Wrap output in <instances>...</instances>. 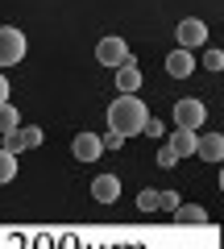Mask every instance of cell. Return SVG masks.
Instances as JSON below:
<instances>
[{
  "label": "cell",
  "instance_id": "obj_8",
  "mask_svg": "<svg viewBox=\"0 0 224 249\" xmlns=\"http://www.w3.org/2000/svg\"><path fill=\"white\" fill-rule=\"evenodd\" d=\"M195 154L216 166V162L224 158V137H220V133H199V137H195Z\"/></svg>",
  "mask_w": 224,
  "mask_h": 249
},
{
  "label": "cell",
  "instance_id": "obj_12",
  "mask_svg": "<svg viewBox=\"0 0 224 249\" xmlns=\"http://www.w3.org/2000/svg\"><path fill=\"white\" fill-rule=\"evenodd\" d=\"M174 220H179V224H207V212L195 208V204H179V208H174Z\"/></svg>",
  "mask_w": 224,
  "mask_h": 249
},
{
  "label": "cell",
  "instance_id": "obj_11",
  "mask_svg": "<svg viewBox=\"0 0 224 249\" xmlns=\"http://www.w3.org/2000/svg\"><path fill=\"white\" fill-rule=\"evenodd\" d=\"M166 137H171V142H166V145H171V150L174 154H179V158H187V154H195V129H179V124H174V133H166Z\"/></svg>",
  "mask_w": 224,
  "mask_h": 249
},
{
  "label": "cell",
  "instance_id": "obj_16",
  "mask_svg": "<svg viewBox=\"0 0 224 249\" xmlns=\"http://www.w3.org/2000/svg\"><path fill=\"white\" fill-rule=\"evenodd\" d=\"M137 208H141V212H158V191L141 187V196H137Z\"/></svg>",
  "mask_w": 224,
  "mask_h": 249
},
{
  "label": "cell",
  "instance_id": "obj_14",
  "mask_svg": "<svg viewBox=\"0 0 224 249\" xmlns=\"http://www.w3.org/2000/svg\"><path fill=\"white\" fill-rule=\"evenodd\" d=\"M13 175H17V154L0 145V183H13Z\"/></svg>",
  "mask_w": 224,
  "mask_h": 249
},
{
  "label": "cell",
  "instance_id": "obj_6",
  "mask_svg": "<svg viewBox=\"0 0 224 249\" xmlns=\"http://www.w3.org/2000/svg\"><path fill=\"white\" fill-rule=\"evenodd\" d=\"M137 88H141V67H137L133 54H129V58L117 67V91H121V96H129V91H137Z\"/></svg>",
  "mask_w": 224,
  "mask_h": 249
},
{
  "label": "cell",
  "instance_id": "obj_7",
  "mask_svg": "<svg viewBox=\"0 0 224 249\" xmlns=\"http://www.w3.org/2000/svg\"><path fill=\"white\" fill-rule=\"evenodd\" d=\"M91 196H96L100 204H117L121 199V178L117 175H96L91 178Z\"/></svg>",
  "mask_w": 224,
  "mask_h": 249
},
{
  "label": "cell",
  "instance_id": "obj_1",
  "mask_svg": "<svg viewBox=\"0 0 224 249\" xmlns=\"http://www.w3.org/2000/svg\"><path fill=\"white\" fill-rule=\"evenodd\" d=\"M145 116H150L145 112V100H137L133 91H129V96H121V100L108 104V129L121 133V137H133V133H141Z\"/></svg>",
  "mask_w": 224,
  "mask_h": 249
},
{
  "label": "cell",
  "instance_id": "obj_2",
  "mask_svg": "<svg viewBox=\"0 0 224 249\" xmlns=\"http://www.w3.org/2000/svg\"><path fill=\"white\" fill-rule=\"evenodd\" d=\"M25 50H29V42L17 25H0V67H17L25 58Z\"/></svg>",
  "mask_w": 224,
  "mask_h": 249
},
{
  "label": "cell",
  "instance_id": "obj_3",
  "mask_svg": "<svg viewBox=\"0 0 224 249\" xmlns=\"http://www.w3.org/2000/svg\"><path fill=\"white\" fill-rule=\"evenodd\" d=\"M171 121L179 124V129H199V124L207 121V108H204V100H195V96H187V100H174V112H171Z\"/></svg>",
  "mask_w": 224,
  "mask_h": 249
},
{
  "label": "cell",
  "instance_id": "obj_18",
  "mask_svg": "<svg viewBox=\"0 0 224 249\" xmlns=\"http://www.w3.org/2000/svg\"><path fill=\"white\" fill-rule=\"evenodd\" d=\"M179 204H183V196H179V191H158V208H166V212H174Z\"/></svg>",
  "mask_w": 224,
  "mask_h": 249
},
{
  "label": "cell",
  "instance_id": "obj_15",
  "mask_svg": "<svg viewBox=\"0 0 224 249\" xmlns=\"http://www.w3.org/2000/svg\"><path fill=\"white\" fill-rule=\"evenodd\" d=\"M141 133H145V137H166V121H158V116H145Z\"/></svg>",
  "mask_w": 224,
  "mask_h": 249
},
{
  "label": "cell",
  "instance_id": "obj_17",
  "mask_svg": "<svg viewBox=\"0 0 224 249\" xmlns=\"http://www.w3.org/2000/svg\"><path fill=\"white\" fill-rule=\"evenodd\" d=\"M158 166L162 170H174V166H179V154H174L171 145H162V150H158Z\"/></svg>",
  "mask_w": 224,
  "mask_h": 249
},
{
  "label": "cell",
  "instance_id": "obj_4",
  "mask_svg": "<svg viewBox=\"0 0 224 249\" xmlns=\"http://www.w3.org/2000/svg\"><path fill=\"white\" fill-rule=\"evenodd\" d=\"M125 58H129V42H125V37H112V34H108V37H100V42H96V62H100V67H112V71H117Z\"/></svg>",
  "mask_w": 224,
  "mask_h": 249
},
{
  "label": "cell",
  "instance_id": "obj_21",
  "mask_svg": "<svg viewBox=\"0 0 224 249\" xmlns=\"http://www.w3.org/2000/svg\"><path fill=\"white\" fill-rule=\"evenodd\" d=\"M9 100V79H4V71H0V104Z\"/></svg>",
  "mask_w": 224,
  "mask_h": 249
},
{
  "label": "cell",
  "instance_id": "obj_19",
  "mask_svg": "<svg viewBox=\"0 0 224 249\" xmlns=\"http://www.w3.org/2000/svg\"><path fill=\"white\" fill-rule=\"evenodd\" d=\"M204 67H207V71H212V75H216V71H224V54L216 50V46H212V50L204 54Z\"/></svg>",
  "mask_w": 224,
  "mask_h": 249
},
{
  "label": "cell",
  "instance_id": "obj_10",
  "mask_svg": "<svg viewBox=\"0 0 224 249\" xmlns=\"http://www.w3.org/2000/svg\"><path fill=\"white\" fill-rule=\"evenodd\" d=\"M166 71H171L174 79H187V75L195 71V62H191V50H183V46H179V50H171V54H166Z\"/></svg>",
  "mask_w": 224,
  "mask_h": 249
},
{
  "label": "cell",
  "instance_id": "obj_20",
  "mask_svg": "<svg viewBox=\"0 0 224 249\" xmlns=\"http://www.w3.org/2000/svg\"><path fill=\"white\" fill-rule=\"evenodd\" d=\"M100 145H104V150H121V145H125V137H121V133H112V129H108V133L100 137Z\"/></svg>",
  "mask_w": 224,
  "mask_h": 249
},
{
  "label": "cell",
  "instance_id": "obj_13",
  "mask_svg": "<svg viewBox=\"0 0 224 249\" xmlns=\"http://www.w3.org/2000/svg\"><path fill=\"white\" fill-rule=\"evenodd\" d=\"M17 124H21V112L13 108V100H4V104H0V133H9Z\"/></svg>",
  "mask_w": 224,
  "mask_h": 249
},
{
  "label": "cell",
  "instance_id": "obj_9",
  "mask_svg": "<svg viewBox=\"0 0 224 249\" xmlns=\"http://www.w3.org/2000/svg\"><path fill=\"white\" fill-rule=\"evenodd\" d=\"M71 154H75L79 162H96L100 154H104V145H100V137H96V133H79V137L71 142Z\"/></svg>",
  "mask_w": 224,
  "mask_h": 249
},
{
  "label": "cell",
  "instance_id": "obj_5",
  "mask_svg": "<svg viewBox=\"0 0 224 249\" xmlns=\"http://www.w3.org/2000/svg\"><path fill=\"white\" fill-rule=\"evenodd\" d=\"M174 37H179L183 50H191V46H204V42H207V25H204L199 17H187V21H179Z\"/></svg>",
  "mask_w": 224,
  "mask_h": 249
}]
</instances>
